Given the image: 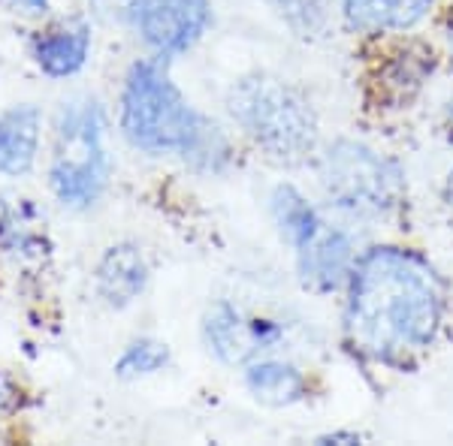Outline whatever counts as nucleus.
Here are the masks:
<instances>
[{"label":"nucleus","mask_w":453,"mask_h":446,"mask_svg":"<svg viewBox=\"0 0 453 446\" xmlns=\"http://www.w3.org/2000/svg\"><path fill=\"white\" fill-rule=\"evenodd\" d=\"M345 290V338L372 362L405 368L433 347L444 326L448 287L411 247H369L357 257Z\"/></svg>","instance_id":"nucleus-1"},{"label":"nucleus","mask_w":453,"mask_h":446,"mask_svg":"<svg viewBox=\"0 0 453 446\" xmlns=\"http://www.w3.org/2000/svg\"><path fill=\"white\" fill-rule=\"evenodd\" d=\"M121 133L155 157H181L194 170L218 172L230 160V142L215 121L188 103L164 57L134 64L121 87Z\"/></svg>","instance_id":"nucleus-2"},{"label":"nucleus","mask_w":453,"mask_h":446,"mask_svg":"<svg viewBox=\"0 0 453 446\" xmlns=\"http://www.w3.org/2000/svg\"><path fill=\"white\" fill-rule=\"evenodd\" d=\"M233 121L269 157L296 163L318 145V115L309 100L275 76H248L226 97Z\"/></svg>","instance_id":"nucleus-3"},{"label":"nucleus","mask_w":453,"mask_h":446,"mask_svg":"<svg viewBox=\"0 0 453 446\" xmlns=\"http://www.w3.org/2000/svg\"><path fill=\"white\" fill-rule=\"evenodd\" d=\"M112 172L106 151V112L97 100L73 97L55 118L49 185L64 208L85 211L104 196Z\"/></svg>","instance_id":"nucleus-4"},{"label":"nucleus","mask_w":453,"mask_h":446,"mask_svg":"<svg viewBox=\"0 0 453 446\" xmlns=\"http://www.w3.org/2000/svg\"><path fill=\"white\" fill-rule=\"evenodd\" d=\"M326 200L350 217H387L405 200V172L396 160L354 139H339L320 157Z\"/></svg>","instance_id":"nucleus-5"},{"label":"nucleus","mask_w":453,"mask_h":446,"mask_svg":"<svg viewBox=\"0 0 453 446\" xmlns=\"http://www.w3.org/2000/svg\"><path fill=\"white\" fill-rule=\"evenodd\" d=\"M140 40L157 57L185 55L211 25L209 0H140L130 16Z\"/></svg>","instance_id":"nucleus-6"},{"label":"nucleus","mask_w":453,"mask_h":446,"mask_svg":"<svg viewBox=\"0 0 453 446\" xmlns=\"http://www.w3.org/2000/svg\"><path fill=\"white\" fill-rule=\"evenodd\" d=\"M206 341L209 350L226 365H248L254 362L263 350L275 347L281 329L273 320L245 317L242 311L230 308L226 302L215 305L206 314Z\"/></svg>","instance_id":"nucleus-7"},{"label":"nucleus","mask_w":453,"mask_h":446,"mask_svg":"<svg viewBox=\"0 0 453 446\" xmlns=\"http://www.w3.org/2000/svg\"><path fill=\"white\" fill-rule=\"evenodd\" d=\"M357 257L360 253L354 247V238L339 226L324 223L305 245L296 247L299 281L314 292H335L348 283Z\"/></svg>","instance_id":"nucleus-8"},{"label":"nucleus","mask_w":453,"mask_h":446,"mask_svg":"<svg viewBox=\"0 0 453 446\" xmlns=\"http://www.w3.org/2000/svg\"><path fill=\"white\" fill-rule=\"evenodd\" d=\"M97 292L109 308H127L145 292L149 262L136 245H112L97 262Z\"/></svg>","instance_id":"nucleus-9"},{"label":"nucleus","mask_w":453,"mask_h":446,"mask_svg":"<svg viewBox=\"0 0 453 446\" xmlns=\"http://www.w3.org/2000/svg\"><path fill=\"white\" fill-rule=\"evenodd\" d=\"M91 55V27L85 21H64L34 40V61L46 76L70 79L85 70Z\"/></svg>","instance_id":"nucleus-10"},{"label":"nucleus","mask_w":453,"mask_h":446,"mask_svg":"<svg viewBox=\"0 0 453 446\" xmlns=\"http://www.w3.org/2000/svg\"><path fill=\"white\" fill-rule=\"evenodd\" d=\"M42 115L36 106H10L0 112V175L19 178L31 172L40 155Z\"/></svg>","instance_id":"nucleus-11"},{"label":"nucleus","mask_w":453,"mask_h":446,"mask_svg":"<svg viewBox=\"0 0 453 446\" xmlns=\"http://www.w3.org/2000/svg\"><path fill=\"white\" fill-rule=\"evenodd\" d=\"M435 0H339L350 31L396 34L429 16Z\"/></svg>","instance_id":"nucleus-12"},{"label":"nucleus","mask_w":453,"mask_h":446,"mask_svg":"<svg viewBox=\"0 0 453 446\" xmlns=\"http://www.w3.org/2000/svg\"><path fill=\"white\" fill-rule=\"evenodd\" d=\"M245 386L263 404L288 407L305 395V374L281 359H254L245 368Z\"/></svg>","instance_id":"nucleus-13"},{"label":"nucleus","mask_w":453,"mask_h":446,"mask_svg":"<svg viewBox=\"0 0 453 446\" xmlns=\"http://www.w3.org/2000/svg\"><path fill=\"white\" fill-rule=\"evenodd\" d=\"M269 208H273V221L279 226L281 238L288 241L294 251L299 245H305V241L326 223L324 217H320V211L290 185L275 187L273 200H269Z\"/></svg>","instance_id":"nucleus-14"},{"label":"nucleus","mask_w":453,"mask_h":446,"mask_svg":"<svg viewBox=\"0 0 453 446\" xmlns=\"http://www.w3.org/2000/svg\"><path fill=\"white\" fill-rule=\"evenodd\" d=\"M166 365H170V347L155 338H140L124 347V353L119 356V362H115V374L124 380H140V377L157 374Z\"/></svg>","instance_id":"nucleus-15"},{"label":"nucleus","mask_w":453,"mask_h":446,"mask_svg":"<svg viewBox=\"0 0 453 446\" xmlns=\"http://www.w3.org/2000/svg\"><path fill=\"white\" fill-rule=\"evenodd\" d=\"M326 10H330L326 0H284L281 4L284 19H288L299 34L318 31V27L326 21Z\"/></svg>","instance_id":"nucleus-16"},{"label":"nucleus","mask_w":453,"mask_h":446,"mask_svg":"<svg viewBox=\"0 0 453 446\" xmlns=\"http://www.w3.org/2000/svg\"><path fill=\"white\" fill-rule=\"evenodd\" d=\"M91 4L97 6L100 12H106V16L130 21V16H134V10H136V4H140V0H91Z\"/></svg>","instance_id":"nucleus-17"},{"label":"nucleus","mask_w":453,"mask_h":446,"mask_svg":"<svg viewBox=\"0 0 453 446\" xmlns=\"http://www.w3.org/2000/svg\"><path fill=\"white\" fill-rule=\"evenodd\" d=\"M16 404H19V389L12 386V380H10V377L0 374V416L10 413Z\"/></svg>","instance_id":"nucleus-18"},{"label":"nucleus","mask_w":453,"mask_h":446,"mask_svg":"<svg viewBox=\"0 0 453 446\" xmlns=\"http://www.w3.org/2000/svg\"><path fill=\"white\" fill-rule=\"evenodd\" d=\"M12 10L27 12V16H40V12L49 10V0H6Z\"/></svg>","instance_id":"nucleus-19"},{"label":"nucleus","mask_w":453,"mask_h":446,"mask_svg":"<svg viewBox=\"0 0 453 446\" xmlns=\"http://www.w3.org/2000/svg\"><path fill=\"white\" fill-rule=\"evenodd\" d=\"M318 443H360V435H354V431H333V435L318 437Z\"/></svg>","instance_id":"nucleus-20"},{"label":"nucleus","mask_w":453,"mask_h":446,"mask_svg":"<svg viewBox=\"0 0 453 446\" xmlns=\"http://www.w3.org/2000/svg\"><path fill=\"white\" fill-rule=\"evenodd\" d=\"M444 200H448V206L453 208V170L448 172V178H444Z\"/></svg>","instance_id":"nucleus-21"},{"label":"nucleus","mask_w":453,"mask_h":446,"mask_svg":"<svg viewBox=\"0 0 453 446\" xmlns=\"http://www.w3.org/2000/svg\"><path fill=\"white\" fill-rule=\"evenodd\" d=\"M448 136L453 139V103H450V112H448Z\"/></svg>","instance_id":"nucleus-22"},{"label":"nucleus","mask_w":453,"mask_h":446,"mask_svg":"<svg viewBox=\"0 0 453 446\" xmlns=\"http://www.w3.org/2000/svg\"><path fill=\"white\" fill-rule=\"evenodd\" d=\"M448 46H450V61H453V25H450V31H448Z\"/></svg>","instance_id":"nucleus-23"}]
</instances>
